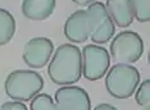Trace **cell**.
I'll use <instances>...</instances> for the list:
<instances>
[{
	"instance_id": "cell-1",
	"label": "cell",
	"mask_w": 150,
	"mask_h": 110,
	"mask_svg": "<svg viewBox=\"0 0 150 110\" xmlns=\"http://www.w3.org/2000/svg\"><path fill=\"white\" fill-rule=\"evenodd\" d=\"M47 74L53 83L58 86L77 83L82 77V58L80 47L71 44L59 45L49 63Z\"/></svg>"
},
{
	"instance_id": "cell-2",
	"label": "cell",
	"mask_w": 150,
	"mask_h": 110,
	"mask_svg": "<svg viewBox=\"0 0 150 110\" xmlns=\"http://www.w3.org/2000/svg\"><path fill=\"white\" fill-rule=\"evenodd\" d=\"M44 88V78L35 71L17 69L8 74L4 83L5 94L14 101H31Z\"/></svg>"
},
{
	"instance_id": "cell-3",
	"label": "cell",
	"mask_w": 150,
	"mask_h": 110,
	"mask_svg": "<svg viewBox=\"0 0 150 110\" xmlns=\"http://www.w3.org/2000/svg\"><path fill=\"white\" fill-rule=\"evenodd\" d=\"M140 83V72L132 64H114L105 75V88L114 99H128Z\"/></svg>"
},
{
	"instance_id": "cell-4",
	"label": "cell",
	"mask_w": 150,
	"mask_h": 110,
	"mask_svg": "<svg viewBox=\"0 0 150 110\" xmlns=\"http://www.w3.org/2000/svg\"><path fill=\"white\" fill-rule=\"evenodd\" d=\"M144 54V41L137 32L122 31L110 42V59L115 64H134Z\"/></svg>"
},
{
	"instance_id": "cell-5",
	"label": "cell",
	"mask_w": 150,
	"mask_h": 110,
	"mask_svg": "<svg viewBox=\"0 0 150 110\" xmlns=\"http://www.w3.org/2000/svg\"><path fill=\"white\" fill-rule=\"evenodd\" d=\"M91 23V35L90 39L94 44L103 45L114 36L115 25L109 16L104 3L94 1L90 5H87L86 9Z\"/></svg>"
},
{
	"instance_id": "cell-6",
	"label": "cell",
	"mask_w": 150,
	"mask_h": 110,
	"mask_svg": "<svg viewBox=\"0 0 150 110\" xmlns=\"http://www.w3.org/2000/svg\"><path fill=\"white\" fill-rule=\"evenodd\" d=\"M82 77L87 81H98L107 74L110 67L108 50L99 45H86L81 51Z\"/></svg>"
},
{
	"instance_id": "cell-7",
	"label": "cell",
	"mask_w": 150,
	"mask_h": 110,
	"mask_svg": "<svg viewBox=\"0 0 150 110\" xmlns=\"http://www.w3.org/2000/svg\"><path fill=\"white\" fill-rule=\"evenodd\" d=\"M58 110H91V99L87 91L78 86H62L54 94Z\"/></svg>"
},
{
	"instance_id": "cell-8",
	"label": "cell",
	"mask_w": 150,
	"mask_h": 110,
	"mask_svg": "<svg viewBox=\"0 0 150 110\" xmlns=\"http://www.w3.org/2000/svg\"><path fill=\"white\" fill-rule=\"evenodd\" d=\"M54 51V42L47 37H33L25 45L23 61L30 68L40 69L47 65Z\"/></svg>"
},
{
	"instance_id": "cell-9",
	"label": "cell",
	"mask_w": 150,
	"mask_h": 110,
	"mask_svg": "<svg viewBox=\"0 0 150 110\" xmlns=\"http://www.w3.org/2000/svg\"><path fill=\"white\" fill-rule=\"evenodd\" d=\"M91 35V23L87 12L83 9L76 10L64 23V36L73 44H83Z\"/></svg>"
},
{
	"instance_id": "cell-10",
	"label": "cell",
	"mask_w": 150,
	"mask_h": 110,
	"mask_svg": "<svg viewBox=\"0 0 150 110\" xmlns=\"http://www.w3.org/2000/svg\"><path fill=\"white\" fill-rule=\"evenodd\" d=\"M104 5L115 26L126 28L132 25L135 18L129 0H107Z\"/></svg>"
},
{
	"instance_id": "cell-11",
	"label": "cell",
	"mask_w": 150,
	"mask_h": 110,
	"mask_svg": "<svg viewBox=\"0 0 150 110\" xmlns=\"http://www.w3.org/2000/svg\"><path fill=\"white\" fill-rule=\"evenodd\" d=\"M55 0H23L22 14L31 20H45L53 14Z\"/></svg>"
},
{
	"instance_id": "cell-12",
	"label": "cell",
	"mask_w": 150,
	"mask_h": 110,
	"mask_svg": "<svg viewBox=\"0 0 150 110\" xmlns=\"http://www.w3.org/2000/svg\"><path fill=\"white\" fill-rule=\"evenodd\" d=\"M16 33V19L11 12L0 8V46L11 42Z\"/></svg>"
},
{
	"instance_id": "cell-13",
	"label": "cell",
	"mask_w": 150,
	"mask_h": 110,
	"mask_svg": "<svg viewBox=\"0 0 150 110\" xmlns=\"http://www.w3.org/2000/svg\"><path fill=\"white\" fill-rule=\"evenodd\" d=\"M134 18L141 23H148L150 20V0H129Z\"/></svg>"
},
{
	"instance_id": "cell-14",
	"label": "cell",
	"mask_w": 150,
	"mask_h": 110,
	"mask_svg": "<svg viewBox=\"0 0 150 110\" xmlns=\"http://www.w3.org/2000/svg\"><path fill=\"white\" fill-rule=\"evenodd\" d=\"M30 110H58V108L50 95L37 94L30 102Z\"/></svg>"
},
{
	"instance_id": "cell-15",
	"label": "cell",
	"mask_w": 150,
	"mask_h": 110,
	"mask_svg": "<svg viewBox=\"0 0 150 110\" xmlns=\"http://www.w3.org/2000/svg\"><path fill=\"white\" fill-rule=\"evenodd\" d=\"M135 100L140 106H148L150 102V81L145 80L136 88Z\"/></svg>"
},
{
	"instance_id": "cell-16",
	"label": "cell",
	"mask_w": 150,
	"mask_h": 110,
	"mask_svg": "<svg viewBox=\"0 0 150 110\" xmlns=\"http://www.w3.org/2000/svg\"><path fill=\"white\" fill-rule=\"evenodd\" d=\"M1 110H28L27 106L21 101H6L0 106Z\"/></svg>"
},
{
	"instance_id": "cell-17",
	"label": "cell",
	"mask_w": 150,
	"mask_h": 110,
	"mask_svg": "<svg viewBox=\"0 0 150 110\" xmlns=\"http://www.w3.org/2000/svg\"><path fill=\"white\" fill-rule=\"evenodd\" d=\"M94 110H118L115 106L110 105V104H107V102H103V104H99L98 106H95Z\"/></svg>"
},
{
	"instance_id": "cell-18",
	"label": "cell",
	"mask_w": 150,
	"mask_h": 110,
	"mask_svg": "<svg viewBox=\"0 0 150 110\" xmlns=\"http://www.w3.org/2000/svg\"><path fill=\"white\" fill-rule=\"evenodd\" d=\"M74 4H78V5H90L91 3L94 1H98V0H72Z\"/></svg>"
},
{
	"instance_id": "cell-19",
	"label": "cell",
	"mask_w": 150,
	"mask_h": 110,
	"mask_svg": "<svg viewBox=\"0 0 150 110\" xmlns=\"http://www.w3.org/2000/svg\"><path fill=\"white\" fill-rule=\"evenodd\" d=\"M145 110H149V108H146V109H145Z\"/></svg>"
},
{
	"instance_id": "cell-20",
	"label": "cell",
	"mask_w": 150,
	"mask_h": 110,
	"mask_svg": "<svg viewBox=\"0 0 150 110\" xmlns=\"http://www.w3.org/2000/svg\"><path fill=\"white\" fill-rule=\"evenodd\" d=\"M0 110H1V109H0Z\"/></svg>"
}]
</instances>
